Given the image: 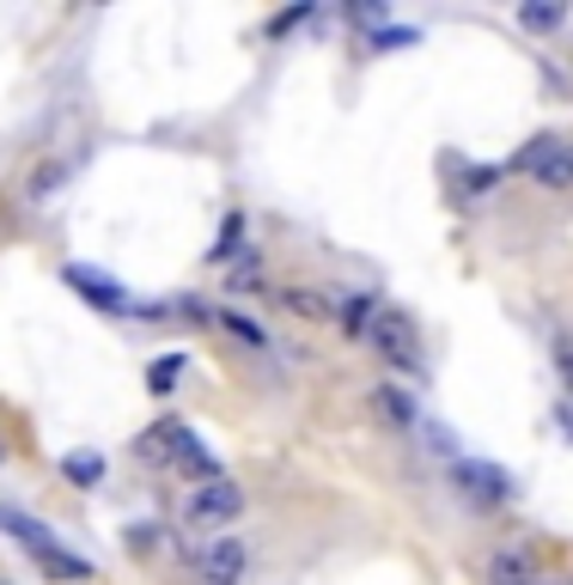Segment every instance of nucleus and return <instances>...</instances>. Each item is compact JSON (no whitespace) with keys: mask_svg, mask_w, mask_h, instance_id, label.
Here are the masks:
<instances>
[{"mask_svg":"<svg viewBox=\"0 0 573 585\" xmlns=\"http://www.w3.org/2000/svg\"><path fill=\"white\" fill-rule=\"evenodd\" d=\"M183 354H165V360H153V372H147V384H153V397H171L177 390V378H183Z\"/></svg>","mask_w":573,"mask_h":585,"instance_id":"f3484780","label":"nucleus"},{"mask_svg":"<svg viewBox=\"0 0 573 585\" xmlns=\"http://www.w3.org/2000/svg\"><path fill=\"white\" fill-rule=\"evenodd\" d=\"M171 464L190 469V476H202V481H220V457H214L196 433H183V440H177V457H171Z\"/></svg>","mask_w":573,"mask_h":585,"instance_id":"1a4fd4ad","label":"nucleus"},{"mask_svg":"<svg viewBox=\"0 0 573 585\" xmlns=\"http://www.w3.org/2000/svg\"><path fill=\"white\" fill-rule=\"evenodd\" d=\"M238 245H245V214H226V226H220V245H214L208 257H214V262H226Z\"/></svg>","mask_w":573,"mask_h":585,"instance_id":"a211bd4d","label":"nucleus"},{"mask_svg":"<svg viewBox=\"0 0 573 585\" xmlns=\"http://www.w3.org/2000/svg\"><path fill=\"white\" fill-rule=\"evenodd\" d=\"M129 549H134V555H147V549H153V524H134V531H129Z\"/></svg>","mask_w":573,"mask_h":585,"instance_id":"5701e85b","label":"nucleus"},{"mask_svg":"<svg viewBox=\"0 0 573 585\" xmlns=\"http://www.w3.org/2000/svg\"><path fill=\"white\" fill-rule=\"evenodd\" d=\"M512 171L549 183V189H573V141H561V134H537V141L512 159Z\"/></svg>","mask_w":573,"mask_h":585,"instance_id":"f03ea898","label":"nucleus"},{"mask_svg":"<svg viewBox=\"0 0 573 585\" xmlns=\"http://www.w3.org/2000/svg\"><path fill=\"white\" fill-rule=\"evenodd\" d=\"M421 433H428V445H433V452H452V433H445L440 421H433V427H421Z\"/></svg>","mask_w":573,"mask_h":585,"instance_id":"b1692460","label":"nucleus"},{"mask_svg":"<svg viewBox=\"0 0 573 585\" xmlns=\"http://www.w3.org/2000/svg\"><path fill=\"white\" fill-rule=\"evenodd\" d=\"M62 476L74 481V488H91V481L105 476V452H67L62 457Z\"/></svg>","mask_w":573,"mask_h":585,"instance_id":"ddd939ff","label":"nucleus"},{"mask_svg":"<svg viewBox=\"0 0 573 585\" xmlns=\"http://www.w3.org/2000/svg\"><path fill=\"white\" fill-rule=\"evenodd\" d=\"M62 281L74 286L79 300H91V305H98V312H129V293H122V286L110 281V274L86 269V262H67V269H62Z\"/></svg>","mask_w":573,"mask_h":585,"instance_id":"423d86ee","label":"nucleus"},{"mask_svg":"<svg viewBox=\"0 0 573 585\" xmlns=\"http://www.w3.org/2000/svg\"><path fill=\"white\" fill-rule=\"evenodd\" d=\"M567 19V7H519V25L525 31H555Z\"/></svg>","mask_w":573,"mask_h":585,"instance_id":"6ab92c4d","label":"nucleus"},{"mask_svg":"<svg viewBox=\"0 0 573 585\" xmlns=\"http://www.w3.org/2000/svg\"><path fill=\"white\" fill-rule=\"evenodd\" d=\"M43 567V579H91V561L86 555H67L62 543H50V549H37V555H31Z\"/></svg>","mask_w":573,"mask_h":585,"instance_id":"6e6552de","label":"nucleus"},{"mask_svg":"<svg viewBox=\"0 0 573 585\" xmlns=\"http://www.w3.org/2000/svg\"><path fill=\"white\" fill-rule=\"evenodd\" d=\"M274 300H281L286 312H300V317H336V305L317 300L312 286H286V293H274Z\"/></svg>","mask_w":573,"mask_h":585,"instance_id":"2eb2a0df","label":"nucleus"},{"mask_svg":"<svg viewBox=\"0 0 573 585\" xmlns=\"http://www.w3.org/2000/svg\"><path fill=\"white\" fill-rule=\"evenodd\" d=\"M300 19H305V7H293V13H274V19H269V31H274V37H281V31H293V25H300Z\"/></svg>","mask_w":573,"mask_h":585,"instance_id":"4be33fe9","label":"nucleus"},{"mask_svg":"<svg viewBox=\"0 0 573 585\" xmlns=\"http://www.w3.org/2000/svg\"><path fill=\"white\" fill-rule=\"evenodd\" d=\"M452 481L476 500V507H500V500H512V476L500 464H483V457H457Z\"/></svg>","mask_w":573,"mask_h":585,"instance_id":"20e7f679","label":"nucleus"},{"mask_svg":"<svg viewBox=\"0 0 573 585\" xmlns=\"http://www.w3.org/2000/svg\"><path fill=\"white\" fill-rule=\"evenodd\" d=\"M183 421H153V427L141 433V440H134V457H147V464H171V457H177V440H183Z\"/></svg>","mask_w":573,"mask_h":585,"instance_id":"0eeeda50","label":"nucleus"},{"mask_svg":"<svg viewBox=\"0 0 573 585\" xmlns=\"http://www.w3.org/2000/svg\"><path fill=\"white\" fill-rule=\"evenodd\" d=\"M0 531H13L19 543L31 549V555H37V549H50V543H55V537H50V524L25 519V512H13V507H0Z\"/></svg>","mask_w":573,"mask_h":585,"instance_id":"9b49d317","label":"nucleus"},{"mask_svg":"<svg viewBox=\"0 0 573 585\" xmlns=\"http://www.w3.org/2000/svg\"><path fill=\"white\" fill-rule=\"evenodd\" d=\"M0 457H7V445H0Z\"/></svg>","mask_w":573,"mask_h":585,"instance_id":"a878e982","label":"nucleus"},{"mask_svg":"<svg viewBox=\"0 0 573 585\" xmlns=\"http://www.w3.org/2000/svg\"><path fill=\"white\" fill-rule=\"evenodd\" d=\"M561 372H567V384H573V354H561Z\"/></svg>","mask_w":573,"mask_h":585,"instance_id":"393cba45","label":"nucleus"},{"mask_svg":"<svg viewBox=\"0 0 573 585\" xmlns=\"http://www.w3.org/2000/svg\"><path fill=\"white\" fill-rule=\"evenodd\" d=\"M488 585H531V549H500L488 561Z\"/></svg>","mask_w":573,"mask_h":585,"instance_id":"9d476101","label":"nucleus"},{"mask_svg":"<svg viewBox=\"0 0 573 585\" xmlns=\"http://www.w3.org/2000/svg\"><path fill=\"white\" fill-rule=\"evenodd\" d=\"M238 573H245L238 537H214L208 549H196V585H238Z\"/></svg>","mask_w":573,"mask_h":585,"instance_id":"39448f33","label":"nucleus"},{"mask_svg":"<svg viewBox=\"0 0 573 585\" xmlns=\"http://www.w3.org/2000/svg\"><path fill=\"white\" fill-rule=\"evenodd\" d=\"M372 409L391 421V427H415V403H409L397 384H378V390H372Z\"/></svg>","mask_w":573,"mask_h":585,"instance_id":"f8f14e48","label":"nucleus"},{"mask_svg":"<svg viewBox=\"0 0 573 585\" xmlns=\"http://www.w3.org/2000/svg\"><path fill=\"white\" fill-rule=\"evenodd\" d=\"M220 329L238 342V348H269V329H262V324H250L245 312H220Z\"/></svg>","mask_w":573,"mask_h":585,"instance_id":"4468645a","label":"nucleus"},{"mask_svg":"<svg viewBox=\"0 0 573 585\" xmlns=\"http://www.w3.org/2000/svg\"><path fill=\"white\" fill-rule=\"evenodd\" d=\"M421 31H409V25H378L372 31V50H397V43H415Z\"/></svg>","mask_w":573,"mask_h":585,"instance_id":"aec40b11","label":"nucleus"},{"mask_svg":"<svg viewBox=\"0 0 573 585\" xmlns=\"http://www.w3.org/2000/svg\"><path fill=\"white\" fill-rule=\"evenodd\" d=\"M238 512H245V488L238 481H202L196 495H190V507H183V519L196 524V531H214V524H233Z\"/></svg>","mask_w":573,"mask_h":585,"instance_id":"7ed1b4c3","label":"nucleus"},{"mask_svg":"<svg viewBox=\"0 0 573 585\" xmlns=\"http://www.w3.org/2000/svg\"><path fill=\"white\" fill-rule=\"evenodd\" d=\"M366 342H372L378 354L391 366H403V372H421L428 366V354H421V329L409 312H397V305H378L372 324H366Z\"/></svg>","mask_w":573,"mask_h":585,"instance_id":"f257e3e1","label":"nucleus"},{"mask_svg":"<svg viewBox=\"0 0 573 585\" xmlns=\"http://www.w3.org/2000/svg\"><path fill=\"white\" fill-rule=\"evenodd\" d=\"M372 312H378V300H372V293H354V300L342 305V329H348L354 342H366V324H372Z\"/></svg>","mask_w":573,"mask_h":585,"instance_id":"dca6fc26","label":"nucleus"},{"mask_svg":"<svg viewBox=\"0 0 573 585\" xmlns=\"http://www.w3.org/2000/svg\"><path fill=\"white\" fill-rule=\"evenodd\" d=\"M488 183H495V165H483V171H457V195H476V189H488Z\"/></svg>","mask_w":573,"mask_h":585,"instance_id":"412c9836","label":"nucleus"}]
</instances>
